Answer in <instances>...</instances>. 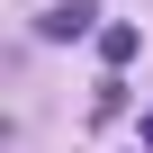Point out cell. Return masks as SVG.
Returning a JSON list of instances; mask_svg holds the SVG:
<instances>
[{"label":"cell","mask_w":153,"mask_h":153,"mask_svg":"<svg viewBox=\"0 0 153 153\" xmlns=\"http://www.w3.org/2000/svg\"><path fill=\"white\" fill-rule=\"evenodd\" d=\"M99 63H135V27H99Z\"/></svg>","instance_id":"obj_2"},{"label":"cell","mask_w":153,"mask_h":153,"mask_svg":"<svg viewBox=\"0 0 153 153\" xmlns=\"http://www.w3.org/2000/svg\"><path fill=\"white\" fill-rule=\"evenodd\" d=\"M144 153H153V117H144Z\"/></svg>","instance_id":"obj_3"},{"label":"cell","mask_w":153,"mask_h":153,"mask_svg":"<svg viewBox=\"0 0 153 153\" xmlns=\"http://www.w3.org/2000/svg\"><path fill=\"white\" fill-rule=\"evenodd\" d=\"M90 27H99L90 0H54V9L36 18V36H45V45H72V36H90Z\"/></svg>","instance_id":"obj_1"}]
</instances>
